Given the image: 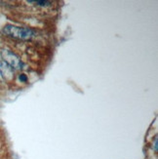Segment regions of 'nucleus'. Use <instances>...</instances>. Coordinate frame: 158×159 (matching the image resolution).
Instances as JSON below:
<instances>
[{
  "instance_id": "5",
  "label": "nucleus",
  "mask_w": 158,
  "mask_h": 159,
  "mask_svg": "<svg viewBox=\"0 0 158 159\" xmlns=\"http://www.w3.org/2000/svg\"><path fill=\"white\" fill-rule=\"evenodd\" d=\"M20 80H23V81H26V77L25 76L24 74H22V75H20Z\"/></svg>"
},
{
  "instance_id": "4",
  "label": "nucleus",
  "mask_w": 158,
  "mask_h": 159,
  "mask_svg": "<svg viewBox=\"0 0 158 159\" xmlns=\"http://www.w3.org/2000/svg\"><path fill=\"white\" fill-rule=\"evenodd\" d=\"M29 2L35 3L40 6H50V4H51V2H49V1H29Z\"/></svg>"
},
{
  "instance_id": "2",
  "label": "nucleus",
  "mask_w": 158,
  "mask_h": 159,
  "mask_svg": "<svg viewBox=\"0 0 158 159\" xmlns=\"http://www.w3.org/2000/svg\"><path fill=\"white\" fill-rule=\"evenodd\" d=\"M1 58L8 64L13 70H22L25 68V64L22 61L15 53H13L10 50H2L1 54H0Z\"/></svg>"
},
{
  "instance_id": "3",
  "label": "nucleus",
  "mask_w": 158,
  "mask_h": 159,
  "mask_svg": "<svg viewBox=\"0 0 158 159\" xmlns=\"http://www.w3.org/2000/svg\"><path fill=\"white\" fill-rule=\"evenodd\" d=\"M0 74L7 81H11L14 78V70L1 58V56H0Z\"/></svg>"
},
{
  "instance_id": "6",
  "label": "nucleus",
  "mask_w": 158,
  "mask_h": 159,
  "mask_svg": "<svg viewBox=\"0 0 158 159\" xmlns=\"http://www.w3.org/2000/svg\"><path fill=\"white\" fill-rule=\"evenodd\" d=\"M154 150H157V138H155V143H154Z\"/></svg>"
},
{
  "instance_id": "1",
  "label": "nucleus",
  "mask_w": 158,
  "mask_h": 159,
  "mask_svg": "<svg viewBox=\"0 0 158 159\" xmlns=\"http://www.w3.org/2000/svg\"><path fill=\"white\" fill-rule=\"evenodd\" d=\"M3 32L12 38L20 40H29L34 36V32L27 27H20L12 25H7L4 26Z\"/></svg>"
}]
</instances>
